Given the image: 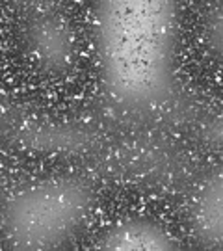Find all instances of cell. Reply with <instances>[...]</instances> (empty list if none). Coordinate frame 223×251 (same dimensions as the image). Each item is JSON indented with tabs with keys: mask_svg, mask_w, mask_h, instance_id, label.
Instances as JSON below:
<instances>
[{
	"mask_svg": "<svg viewBox=\"0 0 223 251\" xmlns=\"http://www.w3.org/2000/svg\"><path fill=\"white\" fill-rule=\"evenodd\" d=\"M178 0H95L93 47L108 99L130 112H151L177 80Z\"/></svg>",
	"mask_w": 223,
	"mask_h": 251,
	"instance_id": "obj_1",
	"label": "cell"
},
{
	"mask_svg": "<svg viewBox=\"0 0 223 251\" xmlns=\"http://www.w3.org/2000/svg\"><path fill=\"white\" fill-rule=\"evenodd\" d=\"M93 206L95 196L86 180L36 179L8 196L0 212V231L11 250H58L84 229Z\"/></svg>",
	"mask_w": 223,
	"mask_h": 251,
	"instance_id": "obj_2",
	"label": "cell"
},
{
	"mask_svg": "<svg viewBox=\"0 0 223 251\" xmlns=\"http://www.w3.org/2000/svg\"><path fill=\"white\" fill-rule=\"evenodd\" d=\"M25 49L39 71L60 76L76 62V36L67 19L50 8L34 9L25 26Z\"/></svg>",
	"mask_w": 223,
	"mask_h": 251,
	"instance_id": "obj_3",
	"label": "cell"
},
{
	"mask_svg": "<svg viewBox=\"0 0 223 251\" xmlns=\"http://www.w3.org/2000/svg\"><path fill=\"white\" fill-rule=\"evenodd\" d=\"M99 250L106 251H173L178 250L175 234L151 218H123L99 236Z\"/></svg>",
	"mask_w": 223,
	"mask_h": 251,
	"instance_id": "obj_4",
	"label": "cell"
},
{
	"mask_svg": "<svg viewBox=\"0 0 223 251\" xmlns=\"http://www.w3.org/2000/svg\"><path fill=\"white\" fill-rule=\"evenodd\" d=\"M190 224L196 238L210 250L223 244V184L222 171L216 170L206 177L194 194L190 208Z\"/></svg>",
	"mask_w": 223,
	"mask_h": 251,
	"instance_id": "obj_5",
	"label": "cell"
},
{
	"mask_svg": "<svg viewBox=\"0 0 223 251\" xmlns=\"http://www.w3.org/2000/svg\"><path fill=\"white\" fill-rule=\"evenodd\" d=\"M21 6L30 9H41V8H50L54 4V0H13Z\"/></svg>",
	"mask_w": 223,
	"mask_h": 251,
	"instance_id": "obj_6",
	"label": "cell"
}]
</instances>
